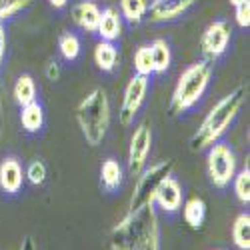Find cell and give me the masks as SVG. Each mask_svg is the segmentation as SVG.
Here are the masks:
<instances>
[{
	"instance_id": "cell-7",
	"label": "cell",
	"mask_w": 250,
	"mask_h": 250,
	"mask_svg": "<svg viewBox=\"0 0 250 250\" xmlns=\"http://www.w3.org/2000/svg\"><path fill=\"white\" fill-rule=\"evenodd\" d=\"M146 92H148V78L134 74L128 80L126 88H124L120 112H118V120H120L122 126H130V124L134 122V118L140 112L144 100H146Z\"/></svg>"
},
{
	"instance_id": "cell-22",
	"label": "cell",
	"mask_w": 250,
	"mask_h": 250,
	"mask_svg": "<svg viewBox=\"0 0 250 250\" xmlns=\"http://www.w3.org/2000/svg\"><path fill=\"white\" fill-rule=\"evenodd\" d=\"M14 100L18 102V106H24L36 100V82L30 74L18 76L16 84H14Z\"/></svg>"
},
{
	"instance_id": "cell-18",
	"label": "cell",
	"mask_w": 250,
	"mask_h": 250,
	"mask_svg": "<svg viewBox=\"0 0 250 250\" xmlns=\"http://www.w3.org/2000/svg\"><path fill=\"white\" fill-rule=\"evenodd\" d=\"M94 62L102 72H112L118 64V48L114 46V42L100 40L94 46Z\"/></svg>"
},
{
	"instance_id": "cell-9",
	"label": "cell",
	"mask_w": 250,
	"mask_h": 250,
	"mask_svg": "<svg viewBox=\"0 0 250 250\" xmlns=\"http://www.w3.org/2000/svg\"><path fill=\"white\" fill-rule=\"evenodd\" d=\"M232 28L228 20H214L212 24H208L206 30L200 36V50L208 60H216L222 56L230 44Z\"/></svg>"
},
{
	"instance_id": "cell-33",
	"label": "cell",
	"mask_w": 250,
	"mask_h": 250,
	"mask_svg": "<svg viewBox=\"0 0 250 250\" xmlns=\"http://www.w3.org/2000/svg\"><path fill=\"white\" fill-rule=\"evenodd\" d=\"M228 2H230L232 6H236V4H240V2H244V0H228Z\"/></svg>"
},
{
	"instance_id": "cell-3",
	"label": "cell",
	"mask_w": 250,
	"mask_h": 250,
	"mask_svg": "<svg viewBox=\"0 0 250 250\" xmlns=\"http://www.w3.org/2000/svg\"><path fill=\"white\" fill-rule=\"evenodd\" d=\"M76 122L86 144L98 146L110 126V100L102 88H92L76 106Z\"/></svg>"
},
{
	"instance_id": "cell-11",
	"label": "cell",
	"mask_w": 250,
	"mask_h": 250,
	"mask_svg": "<svg viewBox=\"0 0 250 250\" xmlns=\"http://www.w3.org/2000/svg\"><path fill=\"white\" fill-rule=\"evenodd\" d=\"M184 202V192H182V184L170 174L168 178H164L158 186V190L154 194V204H158V208H162L164 212H178Z\"/></svg>"
},
{
	"instance_id": "cell-17",
	"label": "cell",
	"mask_w": 250,
	"mask_h": 250,
	"mask_svg": "<svg viewBox=\"0 0 250 250\" xmlns=\"http://www.w3.org/2000/svg\"><path fill=\"white\" fill-rule=\"evenodd\" d=\"M182 216L192 230H200L206 220V202L198 196L188 198L186 202H182Z\"/></svg>"
},
{
	"instance_id": "cell-30",
	"label": "cell",
	"mask_w": 250,
	"mask_h": 250,
	"mask_svg": "<svg viewBox=\"0 0 250 250\" xmlns=\"http://www.w3.org/2000/svg\"><path fill=\"white\" fill-rule=\"evenodd\" d=\"M4 52H6V30L2 26V20H0V62L4 58Z\"/></svg>"
},
{
	"instance_id": "cell-13",
	"label": "cell",
	"mask_w": 250,
	"mask_h": 250,
	"mask_svg": "<svg viewBox=\"0 0 250 250\" xmlns=\"http://www.w3.org/2000/svg\"><path fill=\"white\" fill-rule=\"evenodd\" d=\"M100 12L102 8L92 2V0H82V2L74 4L72 10H70V16H72V22L88 34L96 32L98 28V20H100Z\"/></svg>"
},
{
	"instance_id": "cell-32",
	"label": "cell",
	"mask_w": 250,
	"mask_h": 250,
	"mask_svg": "<svg viewBox=\"0 0 250 250\" xmlns=\"http://www.w3.org/2000/svg\"><path fill=\"white\" fill-rule=\"evenodd\" d=\"M48 4L54 8H64L68 4V0H48Z\"/></svg>"
},
{
	"instance_id": "cell-16",
	"label": "cell",
	"mask_w": 250,
	"mask_h": 250,
	"mask_svg": "<svg viewBox=\"0 0 250 250\" xmlns=\"http://www.w3.org/2000/svg\"><path fill=\"white\" fill-rule=\"evenodd\" d=\"M124 180V168L116 158H106L100 166V182L108 192L120 188V184Z\"/></svg>"
},
{
	"instance_id": "cell-8",
	"label": "cell",
	"mask_w": 250,
	"mask_h": 250,
	"mask_svg": "<svg viewBox=\"0 0 250 250\" xmlns=\"http://www.w3.org/2000/svg\"><path fill=\"white\" fill-rule=\"evenodd\" d=\"M152 148V128L148 120L140 122L134 128L128 144V172L132 176H138L144 168H146V160Z\"/></svg>"
},
{
	"instance_id": "cell-25",
	"label": "cell",
	"mask_w": 250,
	"mask_h": 250,
	"mask_svg": "<svg viewBox=\"0 0 250 250\" xmlns=\"http://www.w3.org/2000/svg\"><path fill=\"white\" fill-rule=\"evenodd\" d=\"M134 72L138 76H146L150 78L154 74V64H152V56H150V48L148 46H140L134 52Z\"/></svg>"
},
{
	"instance_id": "cell-20",
	"label": "cell",
	"mask_w": 250,
	"mask_h": 250,
	"mask_svg": "<svg viewBox=\"0 0 250 250\" xmlns=\"http://www.w3.org/2000/svg\"><path fill=\"white\" fill-rule=\"evenodd\" d=\"M148 0H120V16L130 24H140L148 12Z\"/></svg>"
},
{
	"instance_id": "cell-15",
	"label": "cell",
	"mask_w": 250,
	"mask_h": 250,
	"mask_svg": "<svg viewBox=\"0 0 250 250\" xmlns=\"http://www.w3.org/2000/svg\"><path fill=\"white\" fill-rule=\"evenodd\" d=\"M20 124L28 134H36L44 126V108L38 100L20 106Z\"/></svg>"
},
{
	"instance_id": "cell-28",
	"label": "cell",
	"mask_w": 250,
	"mask_h": 250,
	"mask_svg": "<svg viewBox=\"0 0 250 250\" xmlns=\"http://www.w3.org/2000/svg\"><path fill=\"white\" fill-rule=\"evenodd\" d=\"M234 16H236V24L240 28L250 26V0H244V2L234 6Z\"/></svg>"
},
{
	"instance_id": "cell-4",
	"label": "cell",
	"mask_w": 250,
	"mask_h": 250,
	"mask_svg": "<svg viewBox=\"0 0 250 250\" xmlns=\"http://www.w3.org/2000/svg\"><path fill=\"white\" fill-rule=\"evenodd\" d=\"M210 80H212L210 60H198L186 68L180 74V78L176 82V88L172 92V98H170V106H168L170 116H178L186 110H190L204 96Z\"/></svg>"
},
{
	"instance_id": "cell-31",
	"label": "cell",
	"mask_w": 250,
	"mask_h": 250,
	"mask_svg": "<svg viewBox=\"0 0 250 250\" xmlns=\"http://www.w3.org/2000/svg\"><path fill=\"white\" fill-rule=\"evenodd\" d=\"M18 250H36V244H34V240H32L30 236H26V238L22 240V244H20Z\"/></svg>"
},
{
	"instance_id": "cell-26",
	"label": "cell",
	"mask_w": 250,
	"mask_h": 250,
	"mask_svg": "<svg viewBox=\"0 0 250 250\" xmlns=\"http://www.w3.org/2000/svg\"><path fill=\"white\" fill-rule=\"evenodd\" d=\"M34 0H0V20H10L32 6Z\"/></svg>"
},
{
	"instance_id": "cell-10",
	"label": "cell",
	"mask_w": 250,
	"mask_h": 250,
	"mask_svg": "<svg viewBox=\"0 0 250 250\" xmlns=\"http://www.w3.org/2000/svg\"><path fill=\"white\" fill-rule=\"evenodd\" d=\"M194 4H196V0H154L148 6L146 18L154 24L172 22V20L188 12Z\"/></svg>"
},
{
	"instance_id": "cell-27",
	"label": "cell",
	"mask_w": 250,
	"mask_h": 250,
	"mask_svg": "<svg viewBox=\"0 0 250 250\" xmlns=\"http://www.w3.org/2000/svg\"><path fill=\"white\" fill-rule=\"evenodd\" d=\"M48 176V170H46V164L42 160H32L28 166H26V170H24V178L34 184V186H40V184H44Z\"/></svg>"
},
{
	"instance_id": "cell-23",
	"label": "cell",
	"mask_w": 250,
	"mask_h": 250,
	"mask_svg": "<svg viewBox=\"0 0 250 250\" xmlns=\"http://www.w3.org/2000/svg\"><path fill=\"white\" fill-rule=\"evenodd\" d=\"M58 50H60V56L64 60H68V62L76 60L80 56V40H78V36L72 34V32H64L58 40Z\"/></svg>"
},
{
	"instance_id": "cell-5",
	"label": "cell",
	"mask_w": 250,
	"mask_h": 250,
	"mask_svg": "<svg viewBox=\"0 0 250 250\" xmlns=\"http://www.w3.org/2000/svg\"><path fill=\"white\" fill-rule=\"evenodd\" d=\"M174 170V158H166L160 160L148 168H144L138 176H136V184H134V190L132 196L128 200V212H134L142 206H148L154 204V194L158 190V186L164 178H168Z\"/></svg>"
},
{
	"instance_id": "cell-6",
	"label": "cell",
	"mask_w": 250,
	"mask_h": 250,
	"mask_svg": "<svg viewBox=\"0 0 250 250\" xmlns=\"http://www.w3.org/2000/svg\"><path fill=\"white\" fill-rule=\"evenodd\" d=\"M206 170L208 178L216 188H226L230 186L234 174H236V154L234 150L224 142H214L212 146L206 148Z\"/></svg>"
},
{
	"instance_id": "cell-12",
	"label": "cell",
	"mask_w": 250,
	"mask_h": 250,
	"mask_svg": "<svg viewBox=\"0 0 250 250\" xmlns=\"http://www.w3.org/2000/svg\"><path fill=\"white\" fill-rule=\"evenodd\" d=\"M24 184V170L18 158L8 156L0 162V188L6 194H18Z\"/></svg>"
},
{
	"instance_id": "cell-14",
	"label": "cell",
	"mask_w": 250,
	"mask_h": 250,
	"mask_svg": "<svg viewBox=\"0 0 250 250\" xmlns=\"http://www.w3.org/2000/svg\"><path fill=\"white\" fill-rule=\"evenodd\" d=\"M96 34L100 36V40H108V42H114L116 38H120V34H122V16H120L118 8L108 6V8H104L100 12Z\"/></svg>"
},
{
	"instance_id": "cell-24",
	"label": "cell",
	"mask_w": 250,
	"mask_h": 250,
	"mask_svg": "<svg viewBox=\"0 0 250 250\" xmlns=\"http://www.w3.org/2000/svg\"><path fill=\"white\" fill-rule=\"evenodd\" d=\"M232 186H234V194H236L238 202L240 204H248L250 202V168L248 166H244L240 172L234 174Z\"/></svg>"
},
{
	"instance_id": "cell-21",
	"label": "cell",
	"mask_w": 250,
	"mask_h": 250,
	"mask_svg": "<svg viewBox=\"0 0 250 250\" xmlns=\"http://www.w3.org/2000/svg\"><path fill=\"white\" fill-rule=\"evenodd\" d=\"M232 242L238 250H250V214L240 212L232 224Z\"/></svg>"
},
{
	"instance_id": "cell-1",
	"label": "cell",
	"mask_w": 250,
	"mask_h": 250,
	"mask_svg": "<svg viewBox=\"0 0 250 250\" xmlns=\"http://www.w3.org/2000/svg\"><path fill=\"white\" fill-rule=\"evenodd\" d=\"M112 250H160V226L154 204L124 216L110 234Z\"/></svg>"
},
{
	"instance_id": "cell-29",
	"label": "cell",
	"mask_w": 250,
	"mask_h": 250,
	"mask_svg": "<svg viewBox=\"0 0 250 250\" xmlns=\"http://www.w3.org/2000/svg\"><path fill=\"white\" fill-rule=\"evenodd\" d=\"M60 74H62L60 64H58L56 60H50L48 64H46V78H48V80H52V82H56V80L60 78Z\"/></svg>"
},
{
	"instance_id": "cell-2",
	"label": "cell",
	"mask_w": 250,
	"mask_h": 250,
	"mask_svg": "<svg viewBox=\"0 0 250 250\" xmlns=\"http://www.w3.org/2000/svg\"><path fill=\"white\" fill-rule=\"evenodd\" d=\"M242 104H244V86H236L232 92L222 96L210 108V112L206 114V118L196 128V132L192 134L190 148L198 152V150H206L214 142H218L220 136L230 128V124L238 116Z\"/></svg>"
},
{
	"instance_id": "cell-19",
	"label": "cell",
	"mask_w": 250,
	"mask_h": 250,
	"mask_svg": "<svg viewBox=\"0 0 250 250\" xmlns=\"http://www.w3.org/2000/svg\"><path fill=\"white\" fill-rule=\"evenodd\" d=\"M150 48V56H152V64H154V74H162L170 68L172 62V50L170 44L166 42L164 38H156L148 44Z\"/></svg>"
}]
</instances>
